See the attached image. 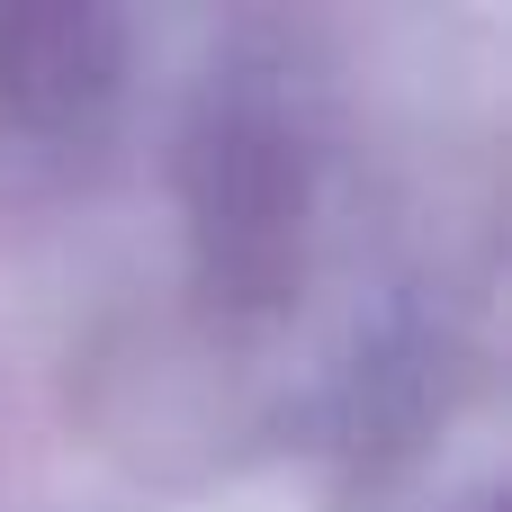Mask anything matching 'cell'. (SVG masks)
Returning a JSON list of instances; mask_svg holds the SVG:
<instances>
[{"mask_svg": "<svg viewBox=\"0 0 512 512\" xmlns=\"http://www.w3.org/2000/svg\"><path fill=\"white\" fill-rule=\"evenodd\" d=\"M297 162H288V135L252 108H225L198 144V234H207V261L216 279L234 288H270L288 270V243H297Z\"/></svg>", "mask_w": 512, "mask_h": 512, "instance_id": "obj_1", "label": "cell"}, {"mask_svg": "<svg viewBox=\"0 0 512 512\" xmlns=\"http://www.w3.org/2000/svg\"><path fill=\"white\" fill-rule=\"evenodd\" d=\"M108 72V27L81 9H0V99L72 108Z\"/></svg>", "mask_w": 512, "mask_h": 512, "instance_id": "obj_2", "label": "cell"}]
</instances>
